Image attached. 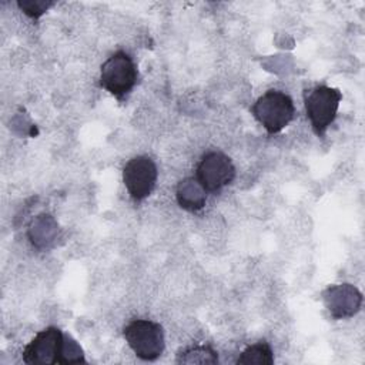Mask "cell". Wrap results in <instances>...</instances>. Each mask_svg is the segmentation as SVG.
Listing matches in <instances>:
<instances>
[{"label": "cell", "mask_w": 365, "mask_h": 365, "mask_svg": "<svg viewBox=\"0 0 365 365\" xmlns=\"http://www.w3.org/2000/svg\"><path fill=\"white\" fill-rule=\"evenodd\" d=\"M175 197L182 210L194 212L205 205L207 190L195 177H187L177 184Z\"/></svg>", "instance_id": "cell-9"}, {"label": "cell", "mask_w": 365, "mask_h": 365, "mask_svg": "<svg viewBox=\"0 0 365 365\" xmlns=\"http://www.w3.org/2000/svg\"><path fill=\"white\" fill-rule=\"evenodd\" d=\"M17 6L27 14L29 17L38 19L43 16L51 6H54V1L51 0H19Z\"/></svg>", "instance_id": "cell-13"}, {"label": "cell", "mask_w": 365, "mask_h": 365, "mask_svg": "<svg viewBox=\"0 0 365 365\" xmlns=\"http://www.w3.org/2000/svg\"><path fill=\"white\" fill-rule=\"evenodd\" d=\"M123 335L133 352L143 361H155L164 352V331L158 322L134 319L125 325Z\"/></svg>", "instance_id": "cell-2"}, {"label": "cell", "mask_w": 365, "mask_h": 365, "mask_svg": "<svg viewBox=\"0 0 365 365\" xmlns=\"http://www.w3.org/2000/svg\"><path fill=\"white\" fill-rule=\"evenodd\" d=\"M235 177V167L231 158L221 151H208L197 165V180L212 192L230 184Z\"/></svg>", "instance_id": "cell-7"}, {"label": "cell", "mask_w": 365, "mask_h": 365, "mask_svg": "<svg viewBox=\"0 0 365 365\" xmlns=\"http://www.w3.org/2000/svg\"><path fill=\"white\" fill-rule=\"evenodd\" d=\"M238 365H251V364H258V365H272L274 364V354L268 342L259 341L254 345L247 346L241 355L237 359Z\"/></svg>", "instance_id": "cell-10"}, {"label": "cell", "mask_w": 365, "mask_h": 365, "mask_svg": "<svg viewBox=\"0 0 365 365\" xmlns=\"http://www.w3.org/2000/svg\"><path fill=\"white\" fill-rule=\"evenodd\" d=\"M251 111L269 134L279 133L285 128L295 114L291 97L279 90H268L264 93L254 103Z\"/></svg>", "instance_id": "cell-1"}, {"label": "cell", "mask_w": 365, "mask_h": 365, "mask_svg": "<svg viewBox=\"0 0 365 365\" xmlns=\"http://www.w3.org/2000/svg\"><path fill=\"white\" fill-rule=\"evenodd\" d=\"M137 78V67L124 51L114 53L101 64L100 86L118 100H123L133 90Z\"/></svg>", "instance_id": "cell-3"}, {"label": "cell", "mask_w": 365, "mask_h": 365, "mask_svg": "<svg viewBox=\"0 0 365 365\" xmlns=\"http://www.w3.org/2000/svg\"><path fill=\"white\" fill-rule=\"evenodd\" d=\"M64 346V334L57 327L40 331L23 349V361L30 365L60 364Z\"/></svg>", "instance_id": "cell-6"}, {"label": "cell", "mask_w": 365, "mask_h": 365, "mask_svg": "<svg viewBox=\"0 0 365 365\" xmlns=\"http://www.w3.org/2000/svg\"><path fill=\"white\" fill-rule=\"evenodd\" d=\"M322 299L331 317L335 319H342L354 317L359 311L362 294L351 284H338L328 287L322 292Z\"/></svg>", "instance_id": "cell-8"}, {"label": "cell", "mask_w": 365, "mask_h": 365, "mask_svg": "<svg viewBox=\"0 0 365 365\" xmlns=\"http://www.w3.org/2000/svg\"><path fill=\"white\" fill-rule=\"evenodd\" d=\"M177 364H218V355L217 352L208 346V345H201V346H194L182 351L181 354L177 355L175 359Z\"/></svg>", "instance_id": "cell-11"}, {"label": "cell", "mask_w": 365, "mask_h": 365, "mask_svg": "<svg viewBox=\"0 0 365 365\" xmlns=\"http://www.w3.org/2000/svg\"><path fill=\"white\" fill-rule=\"evenodd\" d=\"M305 111L314 131L324 135L327 128L335 120L342 94L338 88L318 86L305 93Z\"/></svg>", "instance_id": "cell-4"}, {"label": "cell", "mask_w": 365, "mask_h": 365, "mask_svg": "<svg viewBox=\"0 0 365 365\" xmlns=\"http://www.w3.org/2000/svg\"><path fill=\"white\" fill-rule=\"evenodd\" d=\"M157 177V165L147 155L133 157L123 168V182L130 197L135 201H141L153 192Z\"/></svg>", "instance_id": "cell-5"}, {"label": "cell", "mask_w": 365, "mask_h": 365, "mask_svg": "<svg viewBox=\"0 0 365 365\" xmlns=\"http://www.w3.org/2000/svg\"><path fill=\"white\" fill-rule=\"evenodd\" d=\"M61 365L67 364H86V358L81 346L68 334H64V346L60 358Z\"/></svg>", "instance_id": "cell-12"}]
</instances>
